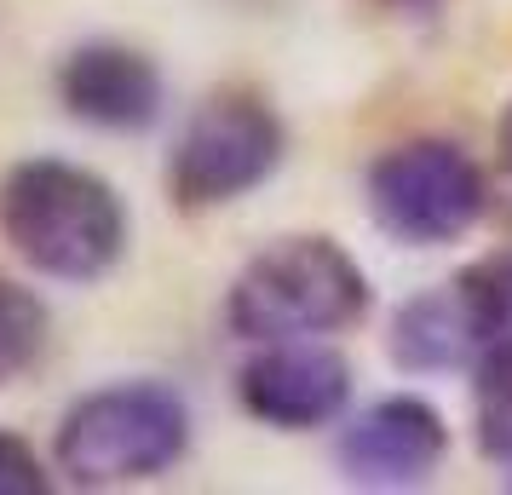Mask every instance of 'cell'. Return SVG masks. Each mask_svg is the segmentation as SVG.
Masks as SVG:
<instances>
[{
  "instance_id": "10",
  "label": "cell",
  "mask_w": 512,
  "mask_h": 495,
  "mask_svg": "<svg viewBox=\"0 0 512 495\" xmlns=\"http://www.w3.org/2000/svg\"><path fill=\"white\" fill-rule=\"evenodd\" d=\"M472 444L484 461L512 467V329L472 363Z\"/></svg>"
},
{
  "instance_id": "12",
  "label": "cell",
  "mask_w": 512,
  "mask_h": 495,
  "mask_svg": "<svg viewBox=\"0 0 512 495\" xmlns=\"http://www.w3.org/2000/svg\"><path fill=\"white\" fill-rule=\"evenodd\" d=\"M52 472L41 461V449L18 438V432H0V495H47L52 490Z\"/></svg>"
},
{
  "instance_id": "3",
  "label": "cell",
  "mask_w": 512,
  "mask_h": 495,
  "mask_svg": "<svg viewBox=\"0 0 512 495\" xmlns=\"http://www.w3.org/2000/svg\"><path fill=\"white\" fill-rule=\"evenodd\" d=\"M190 455V403L167 380H110L58 415L52 467L75 490L156 484Z\"/></svg>"
},
{
  "instance_id": "2",
  "label": "cell",
  "mask_w": 512,
  "mask_h": 495,
  "mask_svg": "<svg viewBox=\"0 0 512 495\" xmlns=\"http://www.w3.org/2000/svg\"><path fill=\"white\" fill-rule=\"evenodd\" d=\"M374 306L363 265L334 236H277L225 288V329L248 346L328 340L357 329Z\"/></svg>"
},
{
  "instance_id": "7",
  "label": "cell",
  "mask_w": 512,
  "mask_h": 495,
  "mask_svg": "<svg viewBox=\"0 0 512 495\" xmlns=\"http://www.w3.org/2000/svg\"><path fill=\"white\" fill-rule=\"evenodd\" d=\"M236 403L271 432H317L346 415L351 363L328 340H265L236 369Z\"/></svg>"
},
{
  "instance_id": "9",
  "label": "cell",
  "mask_w": 512,
  "mask_h": 495,
  "mask_svg": "<svg viewBox=\"0 0 512 495\" xmlns=\"http://www.w3.org/2000/svg\"><path fill=\"white\" fill-rule=\"evenodd\" d=\"M58 104L64 116L98 133H150L167 110V81L156 58L127 41H81L58 58Z\"/></svg>"
},
{
  "instance_id": "5",
  "label": "cell",
  "mask_w": 512,
  "mask_h": 495,
  "mask_svg": "<svg viewBox=\"0 0 512 495\" xmlns=\"http://www.w3.org/2000/svg\"><path fill=\"white\" fill-rule=\"evenodd\" d=\"M288 156V127L259 93H213L196 104L167 150V196L185 213L254 196Z\"/></svg>"
},
{
  "instance_id": "4",
  "label": "cell",
  "mask_w": 512,
  "mask_h": 495,
  "mask_svg": "<svg viewBox=\"0 0 512 495\" xmlns=\"http://www.w3.org/2000/svg\"><path fill=\"white\" fill-rule=\"evenodd\" d=\"M363 208L403 248H443L478 231L489 213V179L455 139H403L363 173Z\"/></svg>"
},
{
  "instance_id": "14",
  "label": "cell",
  "mask_w": 512,
  "mask_h": 495,
  "mask_svg": "<svg viewBox=\"0 0 512 495\" xmlns=\"http://www.w3.org/2000/svg\"><path fill=\"white\" fill-rule=\"evenodd\" d=\"M380 6H392V12H403V18H426V12H438L443 0H380Z\"/></svg>"
},
{
  "instance_id": "8",
  "label": "cell",
  "mask_w": 512,
  "mask_h": 495,
  "mask_svg": "<svg viewBox=\"0 0 512 495\" xmlns=\"http://www.w3.org/2000/svg\"><path fill=\"white\" fill-rule=\"evenodd\" d=\"M449 455V421L415 392L357 409L334 438V467L357 490H415Z\"/></svg>"
},
{
  "instance_id": "6",
  "label": "cell",
  "mask_w": 512,
  "mask_h": 495,
  "mask_svg": "<svg viewBox=\"0 0 512 495\" xmlns=\"http://www.w3.org/2000/svg\"><path fill=\"white\" fill-rule=\"evenodd\" d=\"M512 329V254H484L455 277L409 294L392 311L386 352L403 375H455L472 369L489 340Z\"/></svg>"
},
{
  "instance_id": "11",
  "label": "cell",
  "mask_w": 512,
  "mask_h": 495,
  "mask_svg": "<svg viewBox=\"0 0 512 495\" xmlns=\"http://www.w3.org/2000/svg\"><path fill=\"white\" fill-rule=\"evenodd\" d=\"M47 334H52V317H47V306H41V294L0 277V386L24 380L29 369L41 363Z\"/></svg>"
},
{
  "instance_id": "1",
  "label": "cell",
  "mask_w": 512,
  "mask_h": 495,
  "mask_svg": "<svg viewBox=\"0 0 512 495\" xmlns=\"http://www.w3.org/2000/svg\"><path fill=\"white\" fill-rule=\"evenodd\" d=\"M0 236L35 277L93 288L127 260L133 213L98 167L24 156L0 173Z\"/></svg>"
},
{
  "instance_id": "13",
  "label": "cell",
  "mask_w": 512,
  "mask_h": 495,
  "mask_svg": "<svg viewBox=\"0 0 512 495\" xmlns=\"http://www.w3.org/2000/svg\"><path fill=\"white\" fill-rule=\"evenodd\" d=\"M495 162L512 179V98H507V110H501V121H495Z\"/></svg>"
}]
</instances>
